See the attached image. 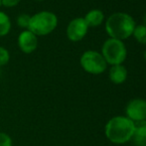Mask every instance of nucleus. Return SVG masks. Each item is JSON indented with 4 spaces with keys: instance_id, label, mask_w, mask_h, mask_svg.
<instances>
[{
    "instance_id": "nucleus-1",
    "label": "nucleus",
    "mask_w": 146,
    "mask_h": 146,
    "mask_svg": "<svg viewBox=\"0 0 146 146\" xmlns=\"http://www.w3.org/2000/svg\"><path fill=\"white\" fill-rule=\"evenodd\" d=\"M135 123L124 115L113 116L106 122L104 134L113 144H124L132 139Z\"/></svg>"
},
{
    "instance_id": "nucleus-2",
    "label": "nucleus",
    "mask_w": 146,
    "mask_h": 146,
    "mask_svg": "<svg viewBox=\"0 0 146 146\" xmlns=\"http://www.w3.org/2000/svg\"><path fill=\"white\" fill-rule=\"evenodd\" d=\"M135 26L132 16L124 12H115L106 19V32L110 38L122 41L132 36Z\"/></svg>"
},
{
    "instance_id": "nucleus-3",
    "label": "nucleus",
    "mask_w": 146,
    "mask_h": 146,
    "mask_svg": "<svg viewBox=\"0 0 146 146\" xmlns=\"http://www.w3.org/2000/svg\"><path fill=\"white\" fill-rule=\"evenodd\" d=\"M58 26V17L50 11H41L31 16L28 29L36 36H46Z\"/></svg>"
},
{
    "instance_id": "nucleus-4",
    "label": "nucleus",
    "mask_w": 146,
    "mask_h": 146,
    "mask_svg": "<svg viewBox=\"0 0 146 146\" xmlns=\"http://www.w3.org/2000/svg\"><path fill=\"white\" fill-rule=\"evenodd\" d=\"M102 55L108 65H122L126 59L127 50L122 41L110 38L102 45Z\"/></svg>"
},
{
    "instance_id": "nucleus-5",
    "label": "nucleus",
    "mask_w": 146,
    "mask_h": 146,
    "mask_svg": "<svg viewBox=\"0 0 146 146\" xmlns=\"http://www.w3.org/2000/svg\"><path fill=\"white\" fill-rule=\"evenodd\" d=\"M80 64L84 71L92 75H100L104 73L108 68V64L102 55L92 50L83 53L80 59Z\"/></svg>"
},
{
    "instance_id": "nucleus-6",
    "label": "nucleus",
    "mask_w": 146,
    "mask_h": 146,
    "mask_svg": "<svg viewBox=\"0 0 146 146\" xmlns=\"http://www.w3.org/2000/svg\"><path fill=\"white\" fill-rule=\"evenodd\" d=\"M125 113L133 122L146 120V100L143 98H132L125 106Z\"/></svg>"
},
{
    "instance_id": "nucleus-7",
    "label": "nucleus",
    "mask_w": 146,
    "mask_h": 146,
    "mask_svg": "<svg viewBox=\"0 0 146 146\" xmlns=\"http://www.w3.org/2000/svg\"><path fill=\"white\" fill-rule=\"evenodd\" d=\"M88 30V26L84 18H75L70 22L67 27V37L72 42H79L86 37Z\"/></svg>"
},
{
    "instance_id": "nucleus-8",
    "label": "nucleus",
    "mask_w": 146,
    "mask_h": 146,
    "mask_svg": "<svg viewBox=\"0 0 146 146\" xmlns=\"http://www.w3.org/2000/svg\"><path fill=\"white\" fill-rule=\"evenodd\" d=\"M18 46L25 54H31L37 49L38 38L29 30H24L18 36Z\"/></svg>"
},
{
    "instance_id": "nucleus-9",
    "label": "nucleus",
    "mask_w": 146,
    "mask_h": 146,
    "mask_svg": "<svg viewBox=\"0 0 146 146\" xmlns=\"http://www.w3.org/2000/svg\"><path fill=\"white\" fill-rule=\"evenodd\" d=\"M108 78L114 85H121L127 79V70L123 65L111 66L108 72Z\"/></svg>"
},
{
    "instance_id": "nucleus-10",
    "label": "nucleus",
    "mask_w": 146,
    "mask_h": 146,
    "mask_svg": "<svg viewBox=\"0 0 146 146\" xmlns=\"http://www.w3.org/2000/svg\"><path fill=\"white\" fill-rule=\"evenodd\" d=\"M136 146H146V120L135 122L132 139Z\"/></svg>"
},
{
    "instance_id": "nucleus-11",
    "label": "nucleus",
    "mask_w": 146,
    "mask_h": 146,
    "mask_svg": "<svg viewBox=\"0 0 146 146\" xmlns=\"http://www.w3.org/2000/svg\"><path fill=\"white\" fill-rule=\"evenodd\" d=\"M84 19L88 27H98L104 22V14L100 9H92L86 14Z\"/></svg>"
},
{
    "instance_id": "nucleus-12",
    "label": "nucleus",
    "mask_w": 146,
    "mask_h": 146,
    "mask_svg": "<svg viewBox=\"0 0 146 146\" xmlns=\"http://www.w3.org/2000/svg\"><path fill=\"white\" fill-rule=\"evenodd\" d=\"M11 29V20L3 11H0V36H6Z\"/></svg>"
},
{
    "instance_id": "nucleus-13",
    "label": "nucleus",
    "mask_w": 146,
    "mask_h": 146,
    "mask_svg": "<svg viewBox=\"0 0 146 146\" xmlns=\"http://www.w3.org/2000/svg\"><path fill=\"white\" fill-rule=\"evenodd\" d=\"M132 35L135 38V40L138 43L146 45V26L145 25L135 26Z\"/></svg>"
},
{
    "instance_id": "nucleus-14",
    "label": "nucleus",
    "mask_w": 146,
    "mask_h": 146,
    "mask_svg": "<svg viewBox=\"0 0 146 146\" xmlns=\"http://www.w3.org/2000/svg\"><path fill=\"white\" fill-rule=\"evenodd\" d=\"M30 19H31L30 15L25 14V13H22L16 18V22H17V25L19 26V27L28 29V26H29V23H30Z\"/></svg>"
},
{
    "instance_id": "nucleus-15",
    "label": "nucleus",
    "mask_w": 146,
    "mask_h": 146,
    "mask_svg": "<svg viewBox=\"0 0 146 146\" xmlns=\"http://www.w3.org/2000/svg\"><path fill=\"white\" fill-rule=\"evenodd\" d=\"M10 60V54L7 49L0 46V68L7 65Z\"/></svg>"
},
{
    "instance_id": "nucleus-16",
    "label": "nucleus",
    "mask_w": 146,
    "mask_h": 146,
    "mask_svg": "<svg viewBox=\"0 0 146 146\" xmlns=\"http://www.w3.org/2000/svg\"><path fill=\"white\" fill-rule=\"evenodd\" d=\"M12 138L5 132H0V146H12Z\"/></svg>"
},
{
    "instance_id": "nucleus-17",
    "label": "nucleus",
    "mask_w": 146,
    "mask_h": 146,
    "mask_svg": "<svg viewBox=\"0 0 146 146\" xmlns=\"http://www.w3.org/2000/svg\"><path fill=\"white\" fill-rule=\"evenodd\" d=\"M21 0H1V5H3L4 7L11 8L17 5Z\"/></svg>"
},
{
    "instance_id": "nucleus-18",
    "label": "nucleus",
    "mask_w": 146,
    "mask_h": 146,
    "mask_svg": "<svg viewBox=\"0 0 146 146\" xmlns=\"http://www.w3.org/2000/svg\"><path fill=\"white\" fill-rule=\"evenodd\" d=\"M143 57H144V60L146 61V50L144 51V54H143Z\"/></svg>"
},
{
    "instance_id": "nucleus-19",
    "label": "nucleus",
    "mask_w": 146,
    "mask_h": 146,
    "mask_svg": "<svg viewBox=\"0 0 146 146\" xmlns=\"http://www.w3.org/2000/svg\"><path fill=\"white\" fill-rule=\"evenodd\" d=\"M144 22H145V24H144V25L146 26V15H145V17H144Z\"/></svg>"
},
{
    "instance_id": "nucleus-20",
    "label": "nucleus",
    "mask_w": 146,
    "mask_h": 146,
    "mask_svg": "<svg viewBox=\"0 0 146 146\" xmlns=\"http://www.w3.org/2000/svg\"><path fill=\"white\" fill-rule=\"evenodd\" d=\"M35 1H44V0H35Z\"/></svg>"
},
{
    "instance_id": "nucleus-21",
    "label": "nucleus",
    "mask_w": 146,
    "mask_h": 146,
    "mask_svg": "<svg viewBox=\"0 0 146 146\" xmlns=\"http://www.w3.org/2000/svg\"><path fill=\"white\" fill-rule=\"evenodd\" d=\"M0 6H1V0H0Z\"/></svg>"
}]
</instances>
